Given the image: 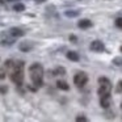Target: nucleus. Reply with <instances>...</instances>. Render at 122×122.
<instances>
[{"label":"nucleus","mask_w":122,"mask_h":122,"mask_svg":"<svg viewBox=\"0 0 122 122\" xmlns=\"http://www.w3.org/2000/svg\"><path fill=\"white\" fill-rule=\"evenodd\" d=\"M5 75H4V71H0V79H4Z\"/></svg>","instance_id":"4be33fe9"},{"label":"nucleus","mask_w":122,"mask_h":122,"mask_svg":"<svg viewBox=\"0 0 122 122\" xmlns=\"http://www.w3.org/2000/svg\"><path fill=\"white\" fill-rule=\"evenodd\" d=\"M121 109H122V102H121Z\"/></svg>","instance_id":"bb28decb"},{"label":"nucleus","mask_w":122,"mask_h":122,"mask_svg":"<svg viewBox=\"0 0 122 122\" xmlns=\"http://www.w3.org/2000/svg\"><path fill=\"white\" fill-rule=\"evenodd\" d=\"M66 56H67V59H70V61H72V62H79L80 61V56L76 51H67Z\"/></svg>","instance_id":"9b49d317"},{"label":"nucleus","mask_w":122,"mask_h":122,"mask_svg":"<svg viewBox=\"0 0 122 122\" xmlns=\"http://www.w3.org/2000/svg\"><path fill=\"white\" fill-rule=\"evenodd\" d=\"M112 63H113L114 66L122 67V58H121V56H116V58L113 59V62H112Z\"/></svg>","instance_id":"2eb2a0df"},{"label":"nucleus","mask_w":122,"mask_h":122,"mask_svg":"<svg viewBox=\"0 0 122 122\" xmlns=\"http://www.w3.org/2000/svg\"><path fill=\"white\" fill-rule=\"evenodd\" d=\"M7 1H8V0H0V3H1V4H4V3H7Z\"/></svg>","instance_id":"b1692460"},{"label":"nucleus","mask_w":122,"mask_h":122,"mask_svg":"<svg viewBox=\"0 0 122 122\" xmlns=\"http://www.w3.org/2000/svg\"><path fill=\"white\" fill-rule=\"evenodd\" d=\"M29 74L33 84L37 88L43 85V67L41 63H33L29 67Z\"/></svg>","instance_id":"f257e3e1"},{"label":"nucleus","mask_w":122,"mask_h":122,"mask_svg":"<svg viewBox=\"0 0 122 122\" xmlns=\"http://www.w3.org/2000/svg\"><path fill=\"white\" fill-rule=\"evenodd\" d=\"M33 47H34V43H33L32 41H24V42H21V43L19 45V49H20L21 51H24V53L30 51Z\"/></svg>","instance_id":"6e6552de"},{"label":"nucleus","mask_w":122,"mask_h":122,"mask_svg":"<svg viewBox=\"0 0 122 122\" xmlns=\"http://www.w3.org/2000/svg\"><path fill=\"white\" fill-rule=\"evenodd\" d=\"M76 122H88V118L81 114V116H77L76 117Z\"/></svg>","instance_id":"a211bd4d"},{"label":"nucleus","mask_w":122,"mask_h":122,"mask_svg":"<svg viewBox=\"0 0 122 122\" xmlns=\"http://www.w3.org/2000/svg\"><path fill=\"white\" fill-rule=\"evenodd\" d=\"M87 83H88V75L85 74L84 71H80V72H77V74H75L74 84L76 85L77 88H83Z\"/></svg>","instance_id":"20e7f679"},{"label":"nucleus","mask_w":122,"mask_h":122,"mask_svg":"<svg viewBox=\"0 0 122 122\" xmlns=\"http://www.w3.org/2000/svg\"><path fill=\"white\" fill-rule=\"evenodd\" d=\"M7 92H8V87H5V85H1V87H0V93H1V95H5Z\"/></svg>","instance_id":"aec40b11"},{"label":"nucleus","mask_w":122,"mask_h":122,"mask_svg":"<svg viewBox=\"0 0 122 122\" xmlns=\"http://www.w3.org/2000/svg\"><path fill=\"white\" fill-rule=\"evenodd\" d=\"M112 105V95L106 93V95H101L100 96V106L104 109H109Z\"/></svg>","instance_id":"423d86ee"},{"label":"nucleus","mask_w":122,"mask_h":122,"mask_svg":"<svg viewBox=\"0 0 122 122\" xmlns=\"http://www.w3.org/2000/svg\"><path fill=\"white\" fill-rule=\"evenodd\" d=\"M13 63H15L13 61H11V59H8V61H5V63H4V67H5V68H9V70H12V67H13Z\"/></svg>","instance_id":"dca6fc26"},{"label":"nucleus","mask_w":122,"mask_h":122,"mask_svg":"<svg viewBox=\"0 0 122 122\" xmlns=\"http://www.w3.org/2000/svg\"><path fill=\"white\" fill-rule=\"evenodd\" d=\"M89 49L92 51H95V53H104V51H105V45H104V42H101L100 40H95V41L91 42Z\"/></svg>","instance_id":"39448f33"},{"label":"nucleus","mask_w":122,"mask_h":122,"mask_svg":"<svg viewBox=\"0 0 122 122\" xmlns=\"http://www.w3.org/2000/svg\"><path fill=\"white\" fill-rule=\"evenodd\" d=\"M13 11L15 12H24L25 11V5L22 3H16L13 5Z\"/></svg>","instance_id":"ddd939ff"},{"label":"nucleus","mask_w":122,"mask_h":122,"mask_svg":"<svg viewBox=\"0 0 122 122\" xmlns=\"http://www.w3.org/2000/svg\"><path fill=\"white\" fill-rule=\"evenodd\" d=\"M34 1H36V3H45L46 0H34Z\"/></svg>","instance_id":"5701e85b"},{"label":"nucleus","mask_w":122,"mask_h":122,"mask_svg":"<svg viewBox=\"0 0 122 122\" xmlns=\"http://www.w3.org/2000/svg\"><path fill=\"white\" fill-rule=\"evenodd\" d=\"M98 84H100V88H98V91H97L98 96L110 93V91H112V81L108 79V77H105V76L98 77Z\"/></svg>","instance_id":"7ed1b4c3"},{"label":"nucleus","mask_w":122,"mask_h":122,"mask_svg":"<svg viewBox=\"0 0 122 122\" xmlns=\"http://www.w3.org/2000/svg\"><path fill=\"white\" fill-rule=\"evenodd\" d=\"M56 87H58L59 89H62V91H68L70 89V85L67 84L64 80H58V81H56Z\"/></svg>","instance_id":"f8f14e48"},{"label":"nucleus","mask_w":122,"mask_h":122,"mask_svg":"<svg viewBox=\"0 0 122 122\" xmlns=\"http://www.w3.org/2000/svg\"><path fill=\"white\" fill-rule=\"evenodd\" d=\"M8 1H17V0H8Z\"/></svg>","instance_id":"393cba45"},{"label":"nucleus","mask_w":122,"mask_h":122,"mask_svg":"<svg viewBox=\"0 0 122 122\" xmlns=\"http://www.w3.org/2000/svg\"><path fill=\"white\" fill-rule=\"evenodd\" d=\"M9 34H11L13 38H19V37H24L25 32L21 29V28L13 26V28H11V29H9Z\"/></svg>","instance_id":"0eeeda50"},{"label":"nucleus","mask_w":122,"mask_h":122,"mask_svg":"<svg viewBox=\"0 0 122 122\" xmlns=\"http://www.w3.org/2000/svg\"><path fill=\"white\" fill-rule=\"evenodd\" d=\"M77 26H79L80 29H88V28L92 26V21L88 20V19H83L77 22Z\"/></svg>","instance_id":"9d476101"},{"label":"nucleus","mask_w":122,"mask_h":122,"mask_svg":"<svg viewBox=\"0 0 122 122\" xmlns=\"http://www.w3.org/2000/svg\"><path fill=\"white\" fill-rule=\"evenodd\" d=\"M116 26L119 28V29H122V17H118V19L116 20Z\"/></svg>","instance_id":"6ab92c4d"},{"label":"nucleus","mask_w":122,"mask_h":122,"mask_svg":"<svg viewBox=\"0 0 122 122\" xmlns=\"http://www.w3.org/2000/svg\"><path fill=\"white\" fill-rule=\"evenodd\" d=\"M64 16L68 19H75V17L80 16V11L79 9H68V11H64Z\"/></svg>","instance_id":"1a4fd4ad"},{"label":"nucleus","mask_w":122,"mask_h":122,"mask_svg":"<svg viewBox=\"0 0 122 122\" xmlns=\"http://www.w3.org/2000/svg\"><path fill=\"white\" fill-rule=\"evenodd\" d=\"M54 75H66V68L64 67H56L54 70Z\"/></svg>","instance_id":"4468645a"},{"label":"nucleus","mask_w":122,"mask_h":122,"mask_svg":"<svg viewBox=\"0 0 122 122\" xmlns=\"http://www.w3.org/2000/svg\"><path fill=\"white\" fill-rule=\"evenodd\" d=\"M121 53H122V46H121Z\"/></svg>","instance_id":"a878e982"},{"label":"nucleus","mask_w":122,"mask_h":122,"mask_svg":"<svg viewBox=\"0 0 122 122\" xmlns=\"http://www.w3.org/2000/svg\"><path fill=\"white\" fill-rule=\"evenodd\" d=\"M70 41H71L72 43H76L77 42V37H76V36H74V34H71V36H70Z\"/></svg>","instance_id":"412c9836"},{"label":"nucleus","mask_w":122,"mask_h":122,"mask_svg":"<svg viewBox=\"0 0 122 122\" xmlns=\"http://www.w3.org/2000/svg\"><path fill=\"white\" fill-rule=\"evenodd\" d=\"M24 62L19 61L15 62L13 67H12V72H11V80L17 85H21L22 81H24Z\"/></svg>","instance_id":"f03ea898"},{"label":"nucleus","mask_w":122,"mask_h":122,"mask_svg":"<svg viewBox=\"0 0 122 122\" xmlns=\"http://www.w3.org/2000/svg\"><path fill=\"white\" fill-rule=\"evenodd\" d=\"M116 93H122V80H119L117 83V87H116Z\"/></svg>","instance_id":"f3484780"}]
</instances>
